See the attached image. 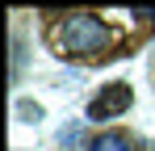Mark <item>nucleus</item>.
<instances>
[{
	"label": "nucleus",
	"mask_w": 155,
	"mask_h": 151,
	"mask_svg": "<svg viewBox=\"0 0 155 151\" xmlns=\"http://www.w3.org/2000/svg\"><path fill=\"white\" fill-rule=\"evenodd\" d=\"M51 46L63 59H92V55H101L109 46V25L97 13H67L63 21L54 25Z\"/></svg>",
	"instance_id": "obj_1"
},
{
	"label": "nucleus",
	"mask_w": 155,
	"mask_h": 151,
	"mask_svg": "<svg viewBox=\"0 0 155 151\" xmlns=\"http://www.w3.org/2000/svg\"><path fill=\"white\" fill-rule=\"evenodd\" d=\"M130 105H134V88H130L126 80H113V84H101V92L88 101V122H113V118H122Z\"/></svg>",
	"instance_id": "obj_2"
},
{
	"label": "nucleus",
	"mask_w": 155,
	"mask_h": 151,
	"mask_svg": "<svg viewBox=\"0 0 155 151\" xmlns=\"http://www.w3.org/2000/svg\"><path fill=\"white\" fill-rule=\"evenodd\" d=\"M88 151H134V139L126 130H105V134H97L88 143Z\"/></svg>",
	"instance_id": "obj_3"
},
{
	"label": "nucleus",
	"mask_w": 155,
	"mask_h": 151,
	"mask_svg": "<svg viewBox=\"0 0 155 151\" xmlns=\"http://www.w3.org/2000/svg\"><path fill=\"white\" fill-rule=\"evenodd\" d=\"M17 113H21V122H38V118H42V109H38V105H29V101L17 105Z\"/></svg>",
	"instance_id": "obj_4"
}]
</instances>
